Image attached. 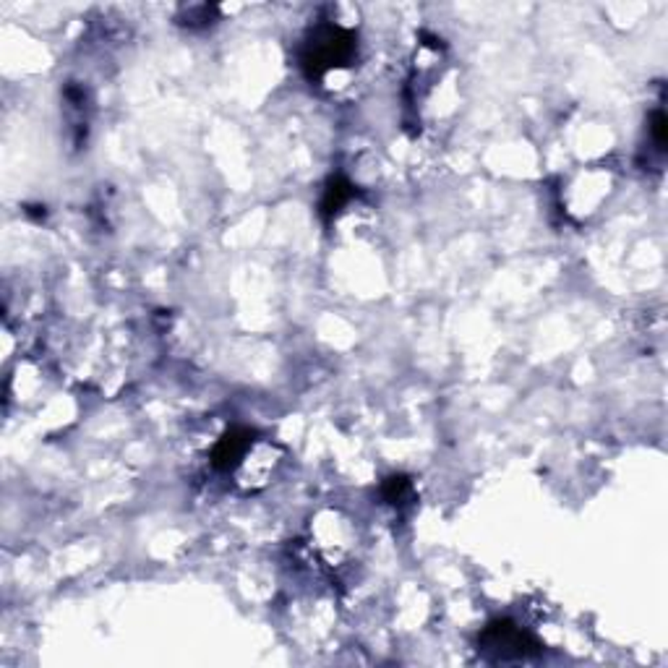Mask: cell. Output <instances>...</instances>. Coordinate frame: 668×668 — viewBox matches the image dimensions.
<instances>
[{
  "mask_svg": "<svg viewBox=\"0 0 668 668\" xmlns=\"http://www.w3.org/2000/svg\"><path fill=\"white\" fill-rule=\"evenodd\" d=\"M651 133L655 146L663 152V149H666V112H663V110H655V112H652Z\"/></svg>",
  "mask_w": 668,
  "mask_h": 668,
  "instance_id": "52a82bcc",
  "label": "cell"
},
{
  "mask_svg": "<svg viewBox=\"0 0 668 668\" xmlns=\"http://www.w3.org/2000/svg\"><path fill=\"white\" fill-rule=\"evenodd\" d=\"M256 444V434L246 426H235L228 434L217 441V447L212 451V465L219 472H230L243 465V460L249 457V451Z\"/></svg>",
  "mask_w": 668,
  "mask_h": 668,
  "instance_id": "3957f363",
  "label": "cell"
},
{
  "mask_svg": "<svg viewBox=\"0 0 668 668\" xmlns=\"http://www.w3.org/2000/svg\"><path fill=\"white\" fill-rule=\"evenodd\" d=\"M215 16H217V8H212V5H194V8L186 11L181 24L183 27H191V29H199V27H209Z\"/></svg>",
  "mask_w": 668,
  "mask_h": 668,
  "instance_id": "8992f818",
  "label": "cell"
},
{
  "mask_svg": "<svg viewBox=\"0 0 668 668\" xmlns=\"http://www.w3.org/2000/svg\"><path fill=\"white\" fill-rule=\"evenodd\" d=\"M358 53V37L350 29H343L337 24H322L308 35L303 53H301V66L308 81H319L334 69H345L353 63Z\"/></svg>",
  "mask_w": 668,
  "mask_h": 668,
  "instance_id": "6da1fadb",
  "label": "cell"
},
{
  "mask_svg": "<svg viewBox=\"0 0 668 668\" xmlns=\"http://www.w3.org/2000/svg\"><path fill=\"white\" fill-rule=\"evenodd\" d=\"M353 194H355V188H353V183L347 181V178H343V175L329 178L324 188V196H322V204H319V215L324 217V222H332V219L337 217L345 204L353 199Z\"/></svg>",
  "mask_w": 668,
  "mask_h": 668,
  "instance_id": "277c9868",
  "label": "cell"
},
{
  "mask_svg": "<svg viewBox=\"0 0 668 668\" xmlns=\"http://www.w3.org/2000/svg\"><path fill=\"white\" fill-rule=\"evenodd\" d=\"M481 651L488 652L493 661H525L535 652H541V642L527 634L523 627H517L514 621H493L478 637Z\"/></svg>",
  "mask_w": 668,
  "mask_h": 668,
  "instance_id": "7a4b0ae2",
  "label": "cell"
},
{
  "mask_svg": "<svg viewBox=\"0 0 668 668\" xmlns=\"http://www.w3.org/2000/svg\"><path fill=\"white\" fill-rule=\"evenodd\" d=\"M381 493H384V499L389 504H402V502H408L413 496V483L405 475H392V478L384 481Z\"/></svg>",
  "mask_w": 668,
  "mask_h": 668,
  "instance_id": "5b68a950",
  "label": "cell"
}]
</instances>
